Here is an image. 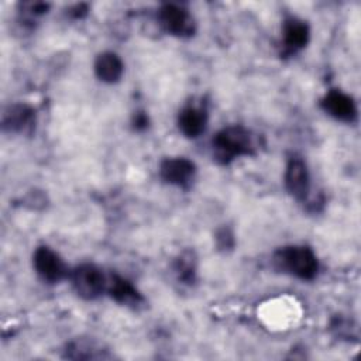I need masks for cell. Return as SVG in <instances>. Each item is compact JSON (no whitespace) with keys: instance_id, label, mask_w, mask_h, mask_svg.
Segmentation results:
<instances>
[{"instance_id":"obj_1","label":"cell","mask_w":361,"mask_h":361,"mask_svg":"<svg viewBox=\"0 0 361 361\" xmlns=\"http://www.w3.org/2000/svg\"><path fill=\"white\" fill-rule=\"evenodd\" d=\"M275 264L285 272L300 279H313L317 274V259L307 247H285L275 254Z\"/></svg>"},{"instance_id":"obj_2","label":"cell","mask_w":361,"mask_h":361,"mask_svg":"<svg viewBox=\"0 0 361 361\" xmlns=\"http://www.w3.org/2000/svg\"><path fill=\"white\" fill-rule=\"evenodd\" d=\"M251 149L250 133L243 127H227L213 138V152L221 164H228L235 157L247 155Z\"/></svg>"},{"instance_id":"obj_3","label":"cell","mask_w":361,"mask_h":361,"mask_svg":"<svg viewBox=\"0 0 361 361\" xmlns=\"http://www.w3.org/2000/svg\"><path fill=\"white\" fill-rule=\"evenodd\" d=\"M106 283L102 271L92 264L79 265L72 272V285L76 293L85 299L97 298L106 289Z\"/></svg>"},{"instance_id":"obj_4","label":"cell","mask_w":361,"mask_h":361,"mask_svg":"<svg viewBox=\"0 0 361 361\" xmlns=\"http://www.w3.org/2000/svg\"><path fill=\"white\" fill-rule=\"evenodd\" d=\"M161 25L172 35L188 37L195 31V23L192 16L176 4H165L158 13Z\"/></svg>"},{"instance_id":"obj_5","label":"cell","mask_w":361,"mask_h":361,"mask_svg":"<svg viewBox=\"0 0 361 361\" xmlns=\"http://www.w3.org/2000/svg\"><path fill=\"white\" fill-rule=\"evenodd\" d=\"M34 267L38 275L48 282L61 281L66 272L63 261L48 247L37 248L34 252Z\"/></svg>"},{"instance_id":"obj_6","label":"cell","mask_w":361,"mask_h":361,"mask_svg":"<svg viewBox=\"0 0 361 361\" xmlns=\"http://www.w3.org/2000/svg\"><path fill=\"white\" fill-rule=\"evenodd\" d=\"M285 185L289 193L296 199L306 197L309 192V173L305 162L300 158L292 157L289 159L285 172Z\"/></svg>"},{"instance_id":"obj_7","label":"cell","mask_w":361,"mask_h":361,"mask_svg":"<svg viewBox=\"0 0 361 361\" xmlns=\"http://www.w3.org/2000/svg\"><path fill=\"white\" fill-rule=\"evenodd\" d=\"M159 172L165 182L176 186H185L193 178L195 165L186 158H168L161 164Z\"/></svg>"},{"instance_id":"obj_8","label":"cell","mask_w":361,"mask_h":361,"mask_svg":"<svg viewBox=\"0 0 361 361\" xmlns=\"http://www.w3.org/2000/svg\"><path fill=\"white\" fill-rule=\"evenodd\" d=\"M322 106L331 117L341 121H351L357 113L353 99L340 90L329 92L323 97Z\"/></svg>"},{"instance_id":"obj_9","label":"cell","mask_w":361,"mask_h":361,"mask_svg":"<svg viewBox=\"0 0 361 361\" xmlns=\"http://www.w3.org/2000/svg\"><path fill=\"white\" fill-rule=\"evenodd\" d=\"M309 41V28L306 23L298 18H289L283 24V49L286 54H295L306 47Z\"/></svg>"},{"instance_id":"obj_10","label":"cell","mask_w":361,"mask_h":361,"mask_svg":"<svg viewBox=\"0 0 361 361\" xmlns=\"http://www.w3.org/2000/svg\"><path fill=\"white\" fill-rule=\"evenodd\" d=\"M106 289L109 295L121 305L127 306H137L141 303L142 298L140 292L128 282L127 279L118 276V275H111L106 283Z\"/></svg>"},{"instance_id":"obj_11","label":"cell","mask_w":361,"mask_h":361,"mask_svg":"<svg viewBox=\"0 0 361 361\" xmlns=\"http://www.w3.org/2000/svg\"><path fill=\"white\" fill-rule=\"evenodd\" d=\"M94 72L106 83L117 82L123 75V62L113 52H103L96 58Z\"/></svg>"},{"instance_id":"obj_12","label":"cell","mask_w":361,"mask_h":361,"mask_svg":"<svg viewBox=\"0 0 361 361\" xmlns=\"http://www.w3.org/2000/svg\"><path fill=\"white\" fill-rule=\"evenodd\" d=\"M34 123V111L25 104L10 106L3 114V127L8 131H24Z\"/></svg>"},{"instance_id":"obj_13","label":"cell","mask_w":361,"mask_h":361,"mask_svg":"<svg viewBox=\"0 0 361 361\" xmlns=\"http://www.w3.org/2000/svg\"><path fill=\"white\" fill-rule=\"evenodd\" d=\"M180 131L190 138L200 135L206 127V113L199 107H186L180 111L179 118Z\"/></svg>"},{"instance_id":"obj_14","label":"cell","mask_w":361,"mask_h":361,"mask_svg":"<svg viewBox=\"0 0 361 361\" xmlns=\"http://www.w3.org/2000/svg\"><path fill=\"white\" fill-rule=\"evenodd\" d=\"M190 259H192L190 257L189 258L180 257L176 262V272H178L179 279H182L188 283L193 281V275H195V267H193V262Z\"/></svg>"},{"instance_id":"obj_15","label":"cell","mask_w":361,"mask_h":361,"mask_svg":"<svg viewBox=\"0 0 361 361\" xmlns=\"http://www.w3.org/2000/svg\"><path fill=\"white\" fill-rule=\"evenodd\" d=\"M217 243L221 248H231L233 247V235L230 231H227L226 228L221 230L217 234Z\"/></svg>"},{"instance_id":"obj_16","label":"cell","mask_w":361,"mask_h":361,"mask_svg":"<svg viewBox=\"0 0 361 361\" xmlns=\"http://www.w3.org/2000/svg\"><path fill=\"white\" fill-rule=\"evenodd\" d=\"M134 126L135 128H145L148 126V117L145 113H137L134 116Z\"/></svg>"}]
</instances>
